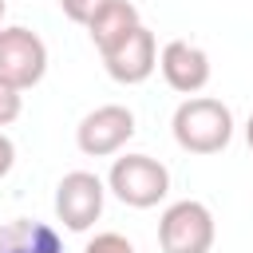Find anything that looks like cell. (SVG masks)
I'll return each mask as SVG.
<instances>
[{
    "label": "cell",
    "mask_w": 253,
    "mask_h": 253,
    "mask_svg": "<svg viewBox=\"0 0 253 253\" xmlns=\"http://www.w3.org/2000/svg\"><path fill=\"white\" fill-rule=\"evenodd\" d=\"M47 71V47L32 28H0V79L16 91H28Z\"/></svg>",
    "instance_id": "cell-4"
},
{
    "label": "cell",
    "mask_w": 253,
    "mask_h": 253,
    "mask_svg": "<svg viewBox=\"0 0 253 253\" xmlns=\"http://www.w3.org/2000/svg\"><path fill=\"white\" fill-rule=\"evenodd\" d=\"M83 253H134V245H130L123 233H95Z\"/></svg>",
    "instance_id": "cell-11"
},
{
    "label": "cell",
    "mask_w": 253,
    "mask_h": 253,
    "mask_svg": "<svg viewBox=\"0 0 253 253\" xmlns=\"http://www.w3.org/2000/svg\"><path fill=\"white\" fill-rule=\"evenodd\" d=\"M170 130H174V142L186 154H217L233 138V115L221 99L194 95V99L178 103V111L170 119Z\"/></svg>",
    "instance_id": "cell-1"
},
{
    "label": "cell",
    "mask_w": 253,
    "mask_h": 253,
    "mask_svg": "<svg viewBox=\"0 0 253 253\" xmlns=\"http://www.w3.org/2000/svg\"><path fill=\"white\" fill-rule=\"evenodd\" d=\"M134 28H142V20H138V8H134L130 0H107V4L91 16V24H87L91 43L99 47V55H111L119 43H126V36H130Z\"/></svg>",
    "instance_id": "cell-9"
},
{
    "label": "cell",
    "mask_w": 253,
    "mask_h": 253,
    "mask_svg": "<svg viewBox=\"0 0 253 253\" xmlns=\"http://www.w3.org/2000/svg\"><path fill=\"white\" fill-rule=\"evenodd\" d=\"M158 67L178 95H198L210 83V55L190 40H170L158 55Z\"/></svg>",
    "instance_id": "cell-8"
},
{
    "label": "cell",
    "mask_w": 253,
    "mask_h": 253,
    "mask_svg": "<svg viewBox=\"0 0 253 253\" xmlns=\"http://www.w3.org/2000/svg\"><path fill=\"white\" fill-rule=\"evenodd\" d=\"M103 198H107V186L99 174L91 170H71L59 178L55 186V217L71 229V233H83L99 221L103 213Z\"/></svg>",
    "instance_id": "cell-5"
},
{
    "label": "cell",
    "mask_w": 253,
    "mask_h": 253,
    "mask_svg": "<svg viewBox=\"0 0 253 253\" xmlns=\"http://www.w3.org/2000/svg\"><path fill=\"white\" fill-rule=\"evenodd\" d=\"M107 186H111V194L123 206L150 210V206H158L166 198L170 170L158 158H150V154H123V158H115V166L107 174Z\"/></svg>",
    "instance_id": "cell-2"
},
{
    "label": "cell",
    "mask_w": 253,
    "mask_h": 253,
    "mask_svg": "<svg viewBox=\"0 0 253 253\" xmlns=\"http://www.w3.org/2000/svg\"><path fill=\"white\" fill-rule=\"evenodd\" d=\"M158 245H162V253H210L213 249V213L194 198L166 206V213L158 217Z\"/></svg>",
    "instance_id": "cell-3"
},
{
    "label": "cell",
    "mask_w": 253,
    "mask_h": 253,
    "mask_svg": "<svg viewBox=\"0 0 253 253\" xmlns=\"http://www.w3.org/2000/svg\"><path fill=\"white\" fill-rule=\"evenodd\" d=\"M0 20H4V0H0Z\"/></svg>",
    "instance_id": "cell-16"
},
{
    "label": "cell",
    "mask_w": 253,
    "mask_h": 253,
    "mask_svg": "<svg viewBox=\"0 0 253 253\" xmlns=\"http://www.w3.org/2000/svg\"><path fill=\"white\" fill-rule=\"evenodd\" d=\"M103 67H107V75H111L115 83H126V87L150 79L154 67H158V43H154V32H150L146 24L134 28V32L126 36V43H119L111 55H103Z\"/></svg>",
    "instance_id": "cell-7"
},
{
    "label": "cell",
    "mask_w": 253,
    "mask_h": 253,
    "mask_svg": "<svg viewBox=\"0 0 253 253\" xmlns=\"http://www.w3.org/2000/svg\"><path fill=\"white\" fill-rule=\"evenodd\" d=\"M103 4H107V0H59L63 16H67L71 24H83V28L91 24V16H95V12L103 8Z\"/></svg>",
    "instance_id": "cell-13"
},
{
    "label": "cell",
    "mask_w": 253,
    "mask_h": 253,
    "mask_svg": "<svg viewBox=\"0 0 253 253\" xmlns=\"http://www.w3.org/2000/svg\"><path fill=\"white\" fill-rule=\"evenodd\" d=\"M0 253H63V241L47 221L16 217L0 225Z\"/></svg>",
    "instance_id": "cell-10"
},
{
    "label": "cell",
    "mask_w": 253,
    "mask_h": 253,
    "mask_svg": "<svg viewBox=\"0 0 253 253\" xmlns=\"http://www.w3.org/2000/svg\"><path fill=\"white\" fill-rule=\"evenodd\" d=\"M12 162H16V146H12V138L0 130V178L12 170Z\"/></svg>",
    "instance_id": "cell-14"
},
{
    "label": "cell",
    "mask_w": 253,
    "mask_h": 253,
    "mask_svg": "<svg viewBox=\"0 0 253 253\" xmlns=\"http://www.w3.org/2000/svg\"><path fill=\"white\" fill-rule=\"evenodd\" d=\"M20 107H24V95H20L12 83L0 79V126L16 123V119H20Z\"/></svg>",
    "instance_id": "cell-12"
},
{
    "label": "cell",
    "mask_w": 253,
    "mask_h": 253,
    "mask_svg": "<svg viewBox=\"0 0 253 253\" xmlns=\"http://www.w3.org/2000/svg\"><path fill=\"white\" fill-rule=\"evenodd\" d=\"M245 142H249V150H253V115H249V123H245Z\"/></svg>",
    "instance_id": "cell-15"
},
{
    "label": "cell",
    "mask_w": 253,
    "mask_h": 253,
    "mask_svg": "<svg viewBox=\"0 0 253 253\" xmlns=\"http://www.w3.org/2000/svg\"><path fill=\"white\" fill-rule=\"evenodd\" d=\"M134 134V115L119 103H107V107H95L91 115H83V123L75 126V142L83 154L91 158H107V154H119Z\"/></svg>",
    "instance_id": "cell-6"
}]
</instances>
